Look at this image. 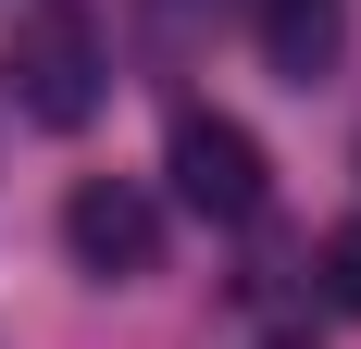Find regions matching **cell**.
<instances>
[{"mask_svg": "<svg viewBox=\"0 0 361 349\" xmlns=\"http://www.w3.org/2000/svg\"><path fill=\"white\" fill-rule=\"evenodd\" d=\"M0 88H13V112H25V125L75 138V125L112 100V50H100V25H87L75 0H25V13H13V37H0Z\"/></svg>", "mask_w": 361, "mask_h": 349, "instance_id": "cell-1", "label": "cell"}, {"mask_svg": "<svg viewBox=\"0 0 361 349\" xmlns=\"http://www.w3.org/2000/svg\"><path fill=\"white\" fill-rule=\"evenodd\" d=\"M162 174H175V200L200 212V225H262V200H274V162H262V138L237 112H175Z\"/></svg>", "mask_w": 361, "mask_h": 349, "instance_id": "cell-2", "label": "cell"}, {"mask_svg": "<svg viewBox=\"0 0 361 349\" xmlns=\"http://www.w3.org/2000/svg\"><path fill=\"white\" fill-rule=\"evenodd\" d=\"M250 37L287 88H324L349 63V0H250Z\"/></svg>", "mask_w": 361, "mask_h": 349, "instance_id": "cell-4", "label": "cell"}, {"mask_svg": "<svg viewBox=\"0 0 361 349\" xmlns=\"http://www.w3.org/2000/svg\"><path fill=\"white\" fill-rule=\"evenodd\" d=\"M262 349H312V337H287V324H274V337H262Z\"/></svg>", "mask_w": 361, "mask_h": 349, "instance_id": "cell-6", "label": "cell"}, {"mask_svg": "<svg viewBox=\"0 0 361 349\" xmlns=\"http://www.w3.org/2000/svg\"><path fill=\"white\" fill-rule=\"evenodd\" d=\"M312 275H324V312H361V225H336L312 249Z\"/></svg>", "mask_w": 361, "mask_h": 349, "instance_id": "cell-5", "label": "cell"}, {"mask_svg": "<svg viewBox=\"0 0 361 349\" xmlns=\"http://www.w3.org/2000/svg\"><path fill=\"white\" fill-rule=\"evenodd\" d=\"M63 249H75V275L137 287L149 262H162V212H149V187H125V174H87V187L63 200Z\"/></svg>", "mask_w": 361, "mask_h": 349, "instance_id": "cell-3", "label": "cell"}]
</instances>
